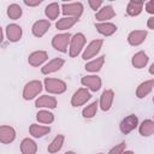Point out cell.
I'll list each match as a JSON object with an SVG mask.
<instances>
[{
	"instance_id": "cell-23",
	"label": "cell",
	"mask_w": 154,
	"mask_h": 154,
	"mask_svg": "<svg viewBox=\"0 0 154 154\" xmlns=\"http://www.w3.org/2000/svg\"><path fill=\"white\" fill-rule=\"evenodd\" d=\"M20 152H22V154H36L37 153L36 142L29 137L23 138L20 142Z\"/></svg>"
},
{
	"instance_id": "cell-15",
	"label": "cell",
	"mask_w": 154,
	"mask_h": 154,
	"mask_svg": "<svg viewBox=\"0 0 154 154\" xmlns=\"http://www.w3.org/2000/svg\"><path fill=\"white\" fill-rule=\"evenodd\" d=\"M47 59H48V53L46 51H35L29 54L28 63L29 65L37 67V66H41L45 61H47Z\"/></svg>"
},
{
	"instance_id": "cell-5",
	"label": "cell",
	"mask_w": 154,
	"mask_h": 154,
	"mask_svg": "<svg viewBox=\"0 0 154 154\" xmlns=\"http://www.w3.org/2000/svg\"><path fill=\"white\" fill-rule=\"evenodd\" d=\"M84 11V6L82 2H64L61 5V13L66 17H73V18H78L82 16Z\"/></svg>"
},
{
	"instance_id": "cell-32",
	"label": "cell",
	"mask_w": 154,
	"mask_h": 154,
	"mask_svg": "<svg viewBox=\"0 0 154 154\" xmlns=\"http://www.w3.org/2000/svg\"><path fill=\"white\" fill-rule=\"evenodd\" d=\"M97 107H99L97 101H93L91 103H89L88 106H85V107L83 108V111H82V116H83V118H85V119H90V118H93V117L96 114Z\"/></svg>"
},
{
	"instance_id": "cell-36",
	"label": "cell",
	"mask_w": 154,
	"mask_h": 154,
	"mask_svg": "<svg viewBox=\"0 0 154 154\" xmlns=\"http://www.w3.org/2000/svg\"><path fill=\"white\" fill-rule=\"evenodd\" d=\"M42 2V0H24V4L29 7H35V6H38Z\"/></svg>"
},
{
	"instance_id": "cell-19",
	"label": "cell",
	"mask_w": 154,
	"mask_h": 154,
	"mask_svg": "<svg viewBox=\"0 0 154 154\" xmlns=\"http://www.w3.org/2000/svg\"><path fill=\"white\" fill-rule=\"evenodd\" d=\"M95 29L99 34H101L102 36H111L117 31V25L114 23L111 22H103V23H95Z\"/></svg>"
},
{
	"instance_id": "cell-28",
	"label": "cell",
	"mask_w": 154,
	"mask_h": 154,
	"mask_svg": "<svg viewBox=\"0 0 154 154\" xmlns=\"http://www.w3.org/2000/svg\"><path fill=\"white\" fill-rule=\"evenodd\" d=\"M60 13V5L58 2H51L45 8V14L49 20H54L58 18Z\"/></svg>"
},
{
	"instance_id": "cell-8",
	"label": "cell",
	"mask_w": 154,
	"mask_h": 154,
	"mask_svg": "<svg viewBox=\"0 0 154 154\" xmlns=\"http://www.w3.org/2000/svg\"><path fill=\"white\" fill-rule=\"evenodd\" d=\"M137 126H138V118H137V116H135V114H130V116L125 117V118L120 122V124H119V129H120L122 134H124V135L130 134V132L134 131Z\"/></svg>"
},
{
	"instance_id": "cell-4",
	"label": "cell",
	"mask_w": 154,
	"mask_h": 154,
	"mask_svg": "<svg viewBox=\"0 0 154 154\" xmlns=\"http://www.w3.org/2000/svg\"><path fill=\"white\" fill-rule=\"evenodd\" d=\"M71 34L70 32H60L53 36L52 38V47L61 53H66L69 45H70V40H71Z\"/></svg>"
},
{
	"instance_id": "cell-42",
	"label": "cell",
	"mask_w": 154,
	"mask_h": 154,
	"mask_svg": "<svg viewBox=\"0 0 154 154\" xmlns=\"http://www.w3.org/2000/svg\"><path fill=\"white\" fill-rule=\"evenodd\" d=\"M97 154H103V153H97Z\"/></svg>"
},
{
	"instance_id": "cell-41",
	"label": "cell",
	"mask_w": 154,
	"mask_h": 154,
	"mask_svg": "<svg viewBox=\"0 0 154 154\" xmlns=\"http://www.w3.org/2000/svg\"><path fill=\"white\" fill-rule=\"evenodd\" d=\"M64 154H76V153H75L73 150H67V152H65Z\"/></svg>"
},
{
	"instance_id": "cell-39",
	"label": "cell",
	"mask_w": 154,
	"mask_h": 154,
	"mask_svg": "<svg viewBox=\"0 0 154 154\" xmlns=\"http://www.w3.org/2000/svg\"><path fill=\"white\" fill-rule=\"evenodd\" d=\"M149 73H150V75H153V73H154V64H152V65H150V67H149Z\"/></svg>"
},
{
	"instance_id": "cell-21",
	"label": "cell",
	"mask_w": 154,
	"mask_h": 154,
	"mask_svg": "<svg viewBox=\"0 0 154 154\" xmlns=\"http://www.w3.org/2000/svg\"><path fill=\"white\" fill-rule=\"evenodd\" d=\"M148 60H149V57L147 55V53H144L143 51H140L132 55L131 64L135 69H143L148 64Z\"/></svg>"
},
{
	"instance_id": "cell-34",
	"label": "cell",
	"mask_w": 154,
	"mask_h": 154,
	"mask_svg": "<svg viewBox=\"0 0 154 154\" xmlns=\"http://www.w3.org/2000/svg\"><path fill=\"white\" fill-rule=\"evenodd\" d=\"M88 4H89V6H90V8L91 10H99L101 6H102V1L101 0H89L88 1Z\"/></svg>"
},
{
	"instance_id": "cell-29",
	"label": "cell",
	"mask_w": 154,
	"mask_h": 154,
	"mask_svg": "<svg viewBox=\"0 0 154 154\" xmlns=\"http://www.w3.org/2000/svg\"><path fill=\"white\" fill-rule=\"evenodd\" d=\"M64 141H65L64 135H57V136L53 138V141H52V142L48 144V147H47L48 153H51V154L58 153V152H59V150L63 148Z\"/></svg>"
},
{
	"instance_id": "cell-24",
	"label": "cell",
	"mask_w": 154,
	"mask_h": 154,
	"mask_svg": "<svg viewBox=\"0 0 154 154\" xmlns=\"http://www.w3.org/2000/svg\"><path fill=\"white\" fill-rule=\"evenodd\" d=\"M105 58H106L105 55H101V57H99V58H96V59H93V60L88 61V63L85 64L84 69H85L88 72H93V73L99 72V71L102 69L103 64H105Z\"/></svg>"
},
{
	"instance_id": "cell-14",
	"label": "cell",
	"mask_w": 154,
	"mask_h": 154,
	"mask_svg": "<svg viewBox=\"0 0 154 154\" xmlns=\"http://www.w3.org/2000/svg\"><path fill=\"white\" fill-rule=\"evenodd\" d=\"M22 35H23V29L20 25L12 23L6 26V37L10 42H18L22 38Z\"/></svg>"
},
{
	"instance_id": "cell-11",
	"label": "cell",
	"mask_w": 154,
	"mask_h": 154,
	"mask_svg": "<svg viewBox=\"0 0 154 154\" xmlns=\"http://www.w3.org/2000/svg\"><path fill=\"white\" fill-rule=\"evenodd\" d=\"M113 17H116V11L113 10L112 5H105L100 7L99 11L95 13V19L97 20V23L107 22L108 19H112Z\"/></svg>"
},
{
	"instance_id": "cell-12",
	"label": "cell",
	"mask_w": 154,
	"mask_h": 154,
	"mask_svg": "<svg viewBox=\"0 0 154 154\" xmlns=\"http://www.w3.org/2000/svg\"><path fill=\"white\" fill-rule=\"evenodd\" d=\"M113 100H114V91L112 89H106L102 91L101 96H100V100H99V106L102 111H109L111 107H112V103H113Z\"/></svg>"
},
{
	"instance_id": "cell-7",
	"label": "cell",
	"mask_w": 154,
	"mask_h": 154,
	"mask_svg": "<svg viewBox=\"0 0 154 154\" xmlns=\"http://www.w3.org/2000/svg\"><path fill=\"white\" fill-rule=\"evenodd\" d=\"M90 97H91V95L87 88H79L71 96V105L73 107H79V106L87 103V101H89Z\"/></svg>"
},
{
	"instance_id": "cell-26",
	"label": "cell",
	"mask_w": 154,
	"mask_h": 154,
	"mask_svg": "<svg viewBox=\"0 0 154 154\" xmlns=\"http://www.w3.org/2000/svg\"><path fill=\"white\" fill-rule=\"evenodd\" d=\"M138 131H140V135L143 137L152 136L154 134V122L152 119H144L138 125Z\"/></svg>"
},
{
	"instance_id": "cell-20",
	"label": "cell",
	"mask_w": 154,
	"mask_h": 154,
	"mask_svg": "<svg viewBox=\"0 0 154 154\" xmlns=\"http://www.w3.org/2000/svg\"><path fill=\"white\" fill-rule=\"evenodd\" d=\"M153 88H154V79L153 78L142 82L137 87V89H136V96H137V99H144L147 95H149L153 91Z\"/></svg>"
},
{
	"instance_id": "cell-3",
	"label": "cell",
	"mask_w": 154,
	"mask_h": 154,
	"mask_svg": "<svg viewBox=\"0 0 154 154\" xmlns=\"http://www.w3.org/2000/svg\"><path fill=\"white\" fill-rule=\"evenodd\" d=\"M43 87L49 93V94H63L66 91L67 85L63 79L59 78H51V77H46L43 81Z\"/></svg>"
},
{
	"instance_id": "cell-9",
	"label": "cell",
	"mask_w": 154,
	"mask_h": 154,
	"mask_svg": "<svg viewBox=\"0 0 154 154\" xmlns=\"http://www.w3.org/2000/svg\"><path fill=\"white\" fill-rule=\"evenodd\" d=\"M81 83H82V85H84L90 91H97L101 88L102 81L96 75H88V76H84L81 78Z\"/></svg>"
},
{
	"instance_id": "cell-16",
	"label": "cell",
	"mask_w": 154,
	"mask_h": 154,
	"mask_svg": "<svg viewBox=\"0 0 154 154\" xmlns=\"http://www.w3.org/2000/svg\"><path fill=\"white\" fill-rule=\"evenodd\" d=\"M64 64H65V60L63 58H54L41 67V72L43 75H49V73L57 72L58 70H60L64 66Z\"/></svg>"
},
{
	"instance_id": "cell-27",
	"label": "cell",
	"mask_w": 154,
	"mask_h": 154,
	"mask_svg": "<svg viewBox=\"0 0 154 154\" xmlns=\"http://www.w3.org/2000/svg\"><path fill=\"white\" fill-rule=\"evenodd\" d=\"M78 20H79L78 18H73V17H63V18H60V19L55 23V28H57L58 30L64 31V30H67V29L72 28Z\"/></svg>"
},
{
	"instance_id": "cell-25",
	"label": "cell",
	"mask_w": 154,
	"mask_h": 154,
	"mask_svg": "<svg viewBox=\"0 0 154 154\" xmlns=\"http://www.w3.org/2000/svg\"><path fill=\"white\" fill-rule=\"evenodd\" d=\"M51 132V128L49 126H45V125H38V124H31L29 128V134L35 137V138H40L43 137L45 135Z\"/></svg>"
},
{
	"instance_id": "cell-6",
	"label": "cell",
	"mask_w": 154,
	"mask_h": 154,
	"mask_svg": "<svg viewBox=\"0 0 154 154\" xmlns=\"http://www.w3.org/2000/svg\"><path fill=\"white\" fill-rule=\"evenodd\" d=\"M102 45H103V40L101 38H96V40H93L88 43V46L84 48L83 53H82V59L83 60H89L91 58H94L102 48Z\"/></svg>"
},
{
	"instance_id": "cell-30",
	"label": "cell",
	"mask_w": 154,
	"mask_h": 154,
	"mask_svg": "<svg viewBox=\"0 0 154 154\" xmlns=\"http://www.w3.org/2000/svg\"><path fill=\"white\" fill-rule=\"evenodd\" d=\"M36 119L41 124H52L54 122V114L47 109H40L36 113Z\"/></svg>"
},
{
	"instance_id": "cell-35",
	"label": "cell",
	"mask_w": 154,
	"mask_h": 154,
	"mask_svg": "<svg viewBox=\"0 0 154 154\" xmlns=\"http://www.w3.org/2000/svg\"><path fill=\"white\" fill-rule=\"evenodd\" d=\"M144 8H146V11H147L149 14H154V1H153V0H149V1L144 5Z\"/></svg>"
},
{
	"instance_id": "cell-1",
	"label": "cell",
	"mask_w": 154,
	"mask_h": 154,
	"mask_svg": "<svg viewBox=\"0 0 154 154\" xmlns=\"http://www.w3.org/2000/svg\"><path fill=\"white\" fill-rule=\"evenodd\" d=\"M85 42H87V38L83 32H77L72 35L70 40V45H69V55L71 58L78 57L82 53Z\"/></svg>"
},
{
	"instance_id": "cell-18",
	"label": "cell",
	"mask_w": 154,
	"mask_h": 154,
	"mask_svg": "<svg viewBox=\"0 0 154 154\" xmlns=\"http://www.w3.org/2000/svg\"><path fill=\"white\" fill-rule=\"evenodd\" d=\"M35 106L37 108H55L58 106V101L54 96L51 95H42L35 101Z\"/></svg>"
},
{
	"instance_id": "cell-37",
	"label": "cell",
	"mask_w": 154,
	"mask_h": 154,
	"mask_svg": "<svg viewBox=\"0 0 154 154\" xmlns=\"http://www.w3.org/2000/svg\"><path fill=\"white\" fill-rule=\"evenodd\" d=\"M147 26H148V29H150V30H154V17H153V16L148 18V22H147Z\"/></svg>"
},
{
	"instance_id": "cell-13",
	"label": "cell",
	"mask_w": 154,
	"mask_h": 154,
	"mask_svg": "<svg viewBox=\"0 0 154 154\" xmlns=\"http://www.w3.org/2000/svg\"><path fill=\"white\" fill-rule=\"evenodd\" d=\"M49 28H51V22L48 19H38V20H36L32 24L31 32H32L34 36H36V37L40 38V37H42L48 31Z\"/></svg>"
},
{
	"instance_id": "cell-10",
	"label": "cell",
	"mask_w": 154,
	"mask_h": 154,
	"mask_svg": "<svg viewBox=\"0 0 154 154\" xmlns=\"http://www.w3.org/2000/svg\"><path fill=\"white\" fill-rule=\"evenodd\" d=\"M147 35H148L147 30H132V31L129 32L126 40H128V43L130 46L136 47V46H140L144 42Z\"/></svg>"
},
{
	"instance_id": "cell-40",
	"label": "cell",
	"mask_w": 154,
	"mask_h": 154,
	"mask_svg": "<svg viewBox=\"0 0 154 154\" xmlns=\"http://www.w3.org/2000/svg\"><path fill=\"white\" fill-rule=\"evenodd\" d=\"M122 154H135V153H134L132 150H124Z\"/></svg>"
},
{
	"instance_id": "cell-17",
	"label": "cell",
	"mask_w": 154,
	"mask_h": 154,
	"mask_svg": "<svg viewBox=\"0 0 154 154\" xmlns=\"http://www.w3.org/2000/svg\"><path fill=\"white\" fill-rule=\"evenodd\" d=\"M16 140V130L10 125H0V142L10 144Z\"/></svg>"
},
{
	"instance_id": "cell-33",
	"label": "cell",
	"mask_w": 154,
	"mask_h": 154,
	"mask_svg": "<svg viewBox=\"0 0 154 154\" xmlns=\"http://www.w3.org/2000/svg\"><path fill=\"white\" fill-rule=\"evenodd\" d=\"M125 147H126V143L125 142H120L119 144H116L113 148H111L107 154H122L125 150Z\"/></svg>"
},
{
	"instance_id": "cell-31",
	"label": "cell",
	"mask_w": 154,
	"mask_h": 154,
	"mask_svg": "<svg viewBox=\"0 0 154 154\" xmlns=\"http://www.w3.org/2000/svg\"><path fill=\"white\" fill-rule=\"evenodd\" d=\"M22 14H23V10H22V7L18 4L8 5V7H7V16H8L10 19H13V20L19 19L22 17Z\"/></svg>"
},
{
	"instance_id": "cell-22",
	"label": "cell",
	"mask_w": 154,
	"mask_h": 154,
	"mask_svg": "<svg viewBox=\"0 0 154 154\" xmlns=\"http://www.w3.org/2000/svg\"><path fill=\"white\" fill-rule=\"evenodd\" d=\"M143 5L144 2L142 0H130L126 6V14L130 17L138 16L143 10Z\"/></svg>"
},
{
	"instance_id": "cell-2",
	"label": "cell",
	"mask_w": 154,
	"mask_h": 154,
	"mask_svg": "<svg viewBox=\"0 0 154 154\" xmlns=\"http://www.w3.org/2000/svg\"><path fill=\"white\" fill-rule=\"evenodd\" d=\"M43 89V84L41 81L38 79H32L30 82H28L24 88H23V93H22V96L25 101H29V100H32L35 99Z\"/></svg>"
},
{
	"instance_id": "cell-38",
	"label": "cell",
	"mask_w": 154,
	"mask_h": 154,
	"mask_svg": "<svg viewBox=\"0 0 154 154\" xmlns=\"http://www.w3.org/2000/svg\"><path fill=\"white\" fill-rule=\"evenodd\" d=\"M2 40H4V32H2V28L0 26V45L2 43Z\"/></svg>"
}]
</instances>
